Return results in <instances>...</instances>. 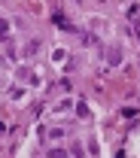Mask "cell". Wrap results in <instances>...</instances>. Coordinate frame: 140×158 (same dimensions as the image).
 I'll return each mask as SVG.
<instances>
[{
    "label": "cell",
    "instance_id": "cell-8",
    "mask_svg": "<svg viewBox=\"0 0 140 158\" xmlns=\"http://www.w3.org/2000/svg\"><path fill=\"white\" fill-rule=\"evenodd\" d=\"M0 131H3V122H0Z\"/></svg>",
    "mask_w": 140,
    "mask_h": 158
},
{
    "label": "cell",
    "instance_id": "cell-4",
    "mask_svg": "<svg viewBox=\"0 0 140 158\" xmlns=\"http://www.w3.org/2000/svg\"><path fill=\"white\" fill-rule=\"evenodd\" d=\"M122 116H125V118H137V110H134V106H125Z\"/></svg>",
    "mask_w": 140,
    "mask_h": 158
},
{
    "label": "cell",
    "instance_id": "cell-2",
    "mask_svg": "<svg viewBox=\"0 0 140 158\" xmlns=\"http://www.w3.org/2000/svg\"><path fill=\"white\" fill-rule=\"evenodd\" d=\"M107 61H110V64H119V61H122V52H119V49H110V52H107Z\"/></svg>",
    "mask_w": 140,
    "mask_h": 158
},
{
    "label": "cell",
    "instance_id": "cell-1",
    "mask_svg": "<svg viewBox=\"0 0 140 158\" xmlns=\"http://www.w3.org/2000/svg\"><path fill=\"white\" fill-rule=\"evenodd\" d=\"M52 21H55L58 27H64V31H73V24H70V21L64 19V12H55V15H52Z\"/></svg>",
    "mask_w": 140,
    "mask_h": 158
},
{
    "label": "cell",
    "instance_id": "cell-7",
    "mask_svg": "<svg viewBox=\"0 0 140 158\" xmlns=\"http://www.w3.org/2000/svg\"><path fill=\"white\" fill-rule=\"evenodd\" d=\"M116 158H128V155H125V152H116Z\"/></svg>",
    "mask_w": 140,
    "mask_h": 158
},
{
    "label": "cell",
    "instance_id": "cell-6",
    "mask_svg": "<svg viewBox=\"0 0 140 158\" xmlns=\"http://www.w3.org/2000/svg\"><path fill=\"white\" fill-rule=\"evenodd\" d=\"M49 158H67V152H61V149H52V152H49Z\"/></svg>",
    "mask_w": 140,
    "mask_h": 158
},
{
    "label": "cell",
    "instance_id": "cell-5",
    "mask_svg": "<svg viewBox=\"0 0 140 158\" xmlns=\"http://www.w3.org/2000/svg\"><path fill=\"white\" fill-rule=\"evenodd\" d=\"M6 31H9V21H6V19H0V37H6Z\"/></svg>",
    "mask_w": 140,
    "mask_h": 158
},
{
    "label": "cell",
    "instance_id": "cell-3",
    "mask_svg": "<svg viewBox=\"0 0 140 158\" xmlns=\"http://www.w3.org/2000/svg\"><path fill=\"white\" fill-rule=\"evenodd\" d=\"M76 116H88V103H85V100H79V103H76Z\"/></svg>",
    "mask_w": 140,
    "mask_h": 158
}]
</instances>
